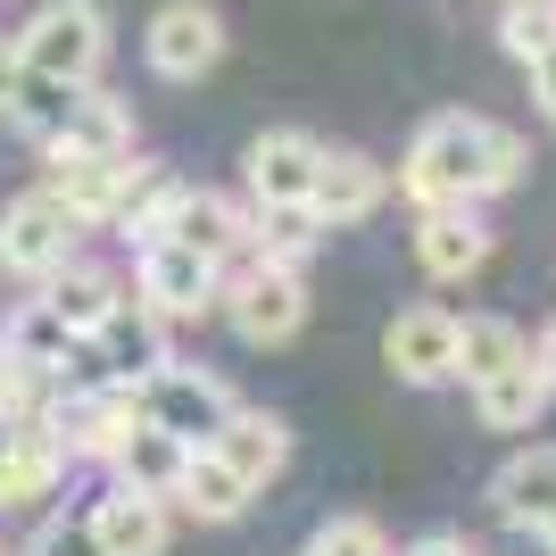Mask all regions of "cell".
<instances>
[{"instance_id":"1","label":"cell","mask_w":556,"mask_h":556,"mask_svg":"<svg viewBox=\"0 0 556 556\" xmlns=\"http://www.w3.org/2000/svg\"><path fill=\"white\" fill-rule=\"evenodd\" d=\"M523 184V141L490 116H432L407 159H399V191L416 208H448V200H490V191H515Z\"/></svg>"},{"instance_id":"2","label":"cell","mask_w":556,"mask_h":556,"mask_svg":"<svg viewBox=\"0 0 556 556\" xmlns=\"http://www.w3.org/2000/svg\"><path fill=\"white\" fill-rule=\"evenodd\" d=\"M17 42H25V67L34 75L92 84L100 59H109V17H100L92 0H50V9H34V25H25Z\"/></svg>"},{"instance_id":"3","label":"cell","mask_w":556,"mask_h":556,"mask_svg":"<svg viewBox=\"0 0 556 556\" xmlns=\"http://www.w3.org/2000/svg\"><path fill=\"white\" fill-rule=\"evenodd\" d=\"M75 232H84V216H75L59 191H25L17 208L0 216V266L25 275V282H50L75 257Z\"/></svg>"},{"instance_id":"4","label":"cell","mask_w":556,"mask_h":556,"mask_svg":"<svg viewBox=\"0 0 556 556\" xmlns=\"http://www.w3.org/2000/svg\"><path fill=\"white\" fill-rule=\"evenodd\" d=\"M134 391H141V416L166 424V432L191 441V448H208L216 432H225V416H232V391L216 374H191V366H159V374H141Z\"/></svg>"},{"instance_id":"5","label":"cell","mask_w":556,"mask_h":556,"mask_svg":"<svg viewBox=\"0 0 556 556\" xmlns=\"http://www.w3.org/2000/svg\"><path fill=\"white\" fill-rule=\"evenodd\" d=\"M225 307H232V332L250 349H275V341H291V332L307 325V282H300V266H241L232 275V291H225Z\"/></svg>"},{"instance_id":"6","label":"cell","mask_w":556,"mask_h":556,"mask_svg":"<svg viewBox=\"0 0 556 556\" xmlns=\"http://www.w3.org/2000/svg\"><path fill=\"white\" fill-rule=\"evenodd\" d=\"M50 424H59L67 457H116V448L134 441V424H141V391H134V382L67 391V399H50Z\"/></svg>"},{"instance_id":"7","label":"cell","mask_w":556,"mask_h":556,"mask_svg":"<svg viewBox=\"0 0 556 556\" xmlns=\"http://www.w3.org/2000/svg\"><path fill=\"white\" fill-rule=\"evenodd\" d=\"M141 50H150V67L166 84H200L225 59V17L200 9V0H166L159 17H150V34H141Z\"/></svg>"},{"instance_id":"8","label":"cell","mask_w":556,"mask_h":556,"mask_svg":"<svg viewBox=\"0 0 556 556\" xmlns=\"http://www.w3.org/2000/svg\"><path fill=\"white\" fill-rule=\"evenodd\" d=\"M67 473V441H59V424L50 416H25L9 441H0V507H34L50 498Z\"/></svg>"},{"instance_id":"9","label":"cell","mask_w":556,"mask_h":556,"mask_svg":"<svg viewBox=\"0 0 556 556\" xmlns=\"http://www.w3.org/2000/svg\"><path fill=\"white\" fill-rule=\"evenodd\" d=\"M382 366H391L399 382H448V374H457V316H441V307H407V316H391V332H382Z\"/></svg>"},{"instance_id":"10","label":"cell","mask_w":556,"mask_h":556,"mask_svg":"<svg viewBox=\"0 0 556 556\" xmlns=\"http://www.w3.org/2000/svg\"><path fill=\"white\" fill-rule=\"evenodd\" d=\"M141 300L159 316H200L216 300V257L184 250V241H141Z\"/></svg>"},{"instance_id":"11","label":"cell","mask_w":556,"mask_h":556,"mask_svg":"<svg viewBox=\"0 0 556 556\" xmlns=\"http://www.w3.org/2000/svg\"><path fill=\"white\" fill-rule=\"evenodd\" d=\"M316 166H325V141H307V134H257L250 141V191H257V208H307Z\"/></svg>"},{"instance_id":"12","label":"cell","mask_w":556,"mask_h":556,"mask_svg":"<svg viewBox=\"0 0 556 556\" xmlns=\"http://www.w3.org/2000/svg\"><path fill=\"white\" fill-rule=\"evenodd\" d=\"M382 191H391V175H382L366 150H325L316 191H307V216H316V225H357V216L382 208Z\"/></svg>"},{"instance_id":"13","label":"cell","mask_w":556,"mask_h":556,"mask_svg":"<svg viewBox=\"0 0 556 556\" xmlns=\"http://www.w3.org/2000/svg\"><path fill=\"white\" fill-rule=\"evenodd\" d=\"M416 257H424V275H441V282L482 275V257H490V225L465 208V200H448V208H424V225H416Z\"/></svg>"},{"instance_id":"14","label":"cell","mask_w":556,"mask_h":556,"mask_svg":"<svg viewBox=\"0 0 556 556\" xmlns=\"http://www.w3.org/2000/svg\"><path fill=\"white\" fill-rule=\"evenodd\" d=\"M159 241H184V250H200V257H216V266H225V257L250 241V216L232 208V200H216V191H184V184H175Z\"/></svg>"},{"instance_id":"15","label":"cell","mask_w":556,"mask_h":556,"mask_svg":"<svg viewBox=\"0 0 556 556\" xmlns=\"http://www.w3.org/2000/svg\"><path fill=\"white\" fill-rule=\"evenodd\" d=\"M84 523H92L100 556H159V548H166V498H150V490H125V482H116L109 498L84 515Z\"/></svg>"},{"instance_id":"16","label":"cell","mask_w":556,"mask_h":556,"mask_svg":"<svg viewBox=\"0 0 556 556\" xmlns=\"http://www.w3.org/2000/svg\"><path fill=\"white\" fill-rule=\"evenodd\" d=\"M208 448H216V457H225L250 490H266V482L282 473V457H291V424H282V416H257V407H232L225 432H216Z\"/></svg>"},{"instance_id":"17","label":"cell","mask_w":556,"mask_h":556,"mask_svg":"<svg viewBox=\"0 0 556 556\" xmlns=\"http://www.w3.org/2000/svg\"><path fill=\"white\" fill-rule=\"evenodd\" d=\"M548 399H556V382L540 374V357H532V349H523V357H515L507 374L473 382V407H482V424H490V432H532Z\"/></svg>"},{"instance_id":"18","label":"cell","mask_w":556,"mask_h":556,"mask_svg":"<svg viewBox=\"0 0 556 556\" xmlns=\"http://www.w3.org/2000/svg\"><path fill=\"white\" fill-rule=\"evenodd\" d=\"M42 150H84V159H125L134 150V116H125V100L116 92H75V109L59 116V134L42 141Z\"/></svg>"},{"instance_id":"19","label":"cell","mask_w":556,"mask_h":556,"mask_svg":"<svg viewBox=\"0 0 556 556\" xmlns=\"http://www.w3.org/2000/svg\"><path fill=\"white\" fill-rule=\"evenodd\" d=\"M184 457H191V441H175V432H166V424H150L141 416L134 424V441L116 448V482L125 490H150V498H175V482H184Z\"/></svg>"},{"instance_id":"20","label":"cell","mask_w":556,"mask_h":556,"mask_svg":"<svg viewBox=\"0 0 556 556\" xmlns=\"http://www.w3.org/2000/svg\"><path fill=\"white\" fill-rule=\"evenodd\" d=\"M125 166H134V159H84V150H50V191H59V200H67L84 225H92V216H116Z\"/></svg>"},{"instance_id":"21","label":"cell","mask_w":556,"mask_h":556,"mask_svg":"<svg viewBox=\"0 0 556 556\" xmlns=\"http://www.w3.org/2000/svg\"><path fill=\"white\" fill-rule=\"evenodd\" d=\"M42 300L59 307V325H67L75 341H92V332L109 325L116 307H125V300H116V282L100 275V266H75V257H67V266H59V275L42 282Z\"/></svg>"},{"instance_id":"22","label":"cell","mask_w":556,"mask_h":556,"mask_svg":"<svg viewBox=\"0 0 556 556\" xmlns=\"http://www.w3.org/2000/svg\"><path fill=\"white\" fill-rule=\"evenodd\" d=\"M175 498H184V507L200 515V523H232V515L250 507L257 490L241 482V473H232V465L216 457V448H191V457H184V482H175Z\"/></svg>"},{"instance_id":"23","label":"cell","mask_w":556,"mask_h":556,"mask_svg":"<svg viewBox=\"0 0 556 556\" xmlns=\"http://www.w3.org/2000/svg\"><path fill=\"white\" fill-rule=\"evenodd\" d=\"M100 349L116 357V382H141V374H159L166 366V341H159V307L141 300V307H116L109 325L92 332Z\"/></svg>"},{"instance_id":"24","label":"cell","mask_w":556,"mask_h":556,"mask_svg":"<svg viewBox=\"0 0 556 556\" xmlns=\"http://www.w3.org/2000/svg\"><path fill=\"white\" fill-rule=\"evenodd\" d=\"M490 498H498L507 523H540V515L556 507V448H523V457L490 482Z\"/></svg>"},{"instance_id":"25","label":"cell","mask_w":556,"mask_h":556,"mask_svg":"<svg viewBox=\"0 0 556 556\" xmlns=\"http://www.w3.org/2000/svg\"><path fill=\"white\" fill-rule=\"evenodd\" d=\"M0 349L25 357V366H42V374H59V366H67V349H75V332L59 325V307H50V300H25L17 316H9V332H0Z\"/></svg>"},{"instance_id":"26","label":"cell","mask_w":556,"mask_h":556,"mask_svg":"<svg viewBox=\"0 0 556 556\" xmlns=\"http://www.w3.org/2000/svg\"><path fill=\"white\" fill-rule=\"evenodd\" d=\"M523 349H532V341H523L515 325H498V316H465V325H457V374H465V382H490V374H507Z\"/></svg>"},{"instance_id":"27","label":"cell","mask_w":556,"mask_h":556,"mask_svg":"<svg viewBox=\"0 0 556 556\" xmlns=\"http://www.w3.org/2000/svg\"><path fill=\"white\" fill-rule=\"evenodd\" d=\"M75 92H84V84H59V75H25V92H17V109H9V125H25L34 141H50V134H59V116L75 109Z\"/></svg>"},{"instance_id":"28","label":"cell","mask_w":556,"mask_h":556,"mask_svg":"<svg viewBox=\"0 0 556 556\" xmlns=\"http://www.w3.org/2000/svg\"><path fill=\"white\" fill-rule=\"evenodd\" d=\"M498 42L532 67V59H548L556 50V0H515V9H498Z\"/></svg>"},{"instance_id":"29","label":"cell","mask_w":556,"mask_h":556,"mask_svg":"<svg viewBox=\"0 0 556 556\" xmlns=\"http://www.w3.org/2000/svg\"><path fill=\"white\" fill-rule=\"evenodd\" d=\"M266 241H257V257H266V266H300L307 257V241H316V216L307 208H266Z\"/></svg>"},{"instance_id":"30","label":"cell","mask_w":556,"mask_h":556,"mask_svg":"<svg viewBox=\"0 0 556 556\" xmlns=\"http://www.w3.org/2000/svg\"><path fill=\"white\" fill-rule=\"evenodd\" d=\"M307 548H316V556H391V548H382V532H374L366 515H341V523H325V532L307 540Z\"/></svg>"},{"instance_id":"31","label":"cell","mask_w":556,"mask_h":556,"mask_svg":"<svg viewBox=\"0 0 556 556\" xmlns=\"http://www.w3.org/2000/svg\"><path fill=\"white\" fill-rule=\"evenodd\" d=\"M25 556H100V540H92V523H42Z\"/></svg>"},{"instance_id":"32","label":"cell","mask_w":556,"mask_h":556,"mask_svg":"<svg viewBox=\"0 0 556 556\" xmlns=\"http://www.w3.org/2000/svg\"><path fill=\"white\" fill-rule=\"evenodd\" d=\"M25 75H34V67H25V42H17V34H9V42H0V116L17 109V92H25Z\"/></svg>"},{"instance_id":"33","label":"cell","mask_w":556,"mask_h":556,"mask_svg":"<svg viewBox=\"0 0 556 556\" xmlns=\"http://www.w3.org/2000/svg\"><path fill=\"white\" fill-rule=\"evenodd\" d=\"M532 92H540V109H548V125H556V50L532 59Z\"/></svg>"},{"instance_id":"34","label":"cell","mask_w":556,"mask_h":556,"mask_svg":"<svg viewBox=\"0 0 556 556\" xmlns=\"http://www.w3.org/2000/svg\"><path fill=\"white\" fill-rule=\"evenodd\" d=\"M407 556H473V548H465V540H448V532H441V540H416V548H407Z\"/></svg>"},{"instance_id":"35","label":"cell","mask_w":556,"mask_h":556,"mask_svg":"<svg viewBox=\"0 0 556 556\" xmlns=\"http://www.w3.org/2000/svg\"><path fill=\"white\" fill-rule=\"evenodd\" d=\"M532 357H540V374H548V382H556V332H548V341L532 349Z\"/></svg>"},{"instance_id":"36","label":"cell","mask_w":556,"mask_h":556,"mask_svg":"<svg viewBox=\"0 0 556 556\" xmlns=\"http://www.w3.org/2000/svg\"><path fill=\"white\" fill-rule=\"evenodd\" d=\"M540 532H548V548H556V507H548V515H540Z\"/></svg>"},{"instance_id":"37","label":"cell","mask_w":556,"mask_h":556,"mask_svg":"<svg viewBox=\"0 0 556 556\" xmlns=\"http://www.w3.org/2000/svg\"><path fill=\"white\" fill-rule=\"evenodd\" d=\"M9 432H17V416H9V407H0V441H9Z\"/></svg>"},{"instance_id":"38","label":"cell","mask_w":556,"mask_h":556,"mask_svg":"<svg viewBox=\"0 0 556 556\" xmlns=\"http://www.w3.org/2000/svg\"><path fill=\"white\" fill-rule=\"evenodd\" d=\"M300 556H316V548H300Z\"/></svg>"}]
</instances>
